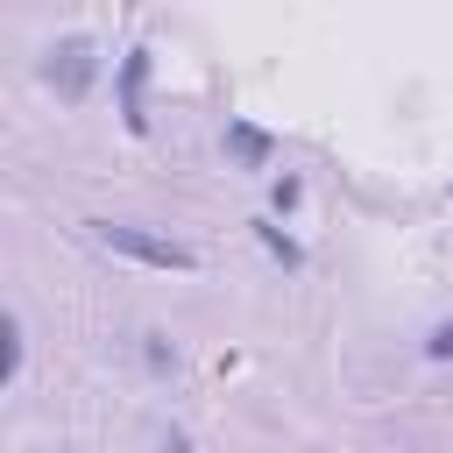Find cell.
I'll list each match as a JSON object with an SVG mask.
<instances>
[{
	"mask_svg": "<svg viewBox=\"0 0 453 453\" xmlns=\"http://www.w3.org/2000/svg\"><path fill=\"white\" fill-rule=\"evenodd\" d=\"M85 226H92L99 248H113V255H127V262H149V269H198V255H191L184 241H163V234H149V226H127V219H85Z\"/></svg>",
	"mask_w": 453,
	"mask_h": 453,
	"instance_id": "cell-1",
	"label": "cell"
},
{
	"mask_svg": "<svg viewBox=\"0 0 453 453\" xmlns=\"http://www.w3.org/2000/svg\"><path fill=\"white\" fill-rule=\"evenodd\" d=\"M92 78H99V50H92V35H64V42L50 50V64H42V85H50L64 106H78V99L92 92Z\"/></svg>",
	"mask_w": 453,
	"mask_h": 453,
	"instance_id": "cell-2",
	"label": "cell"
},
{
	"mask_svg": "<svg viewBox=\"0 0 453 453\" xmlns=\"http://www.w3.org/2000/svg\"><path fill=\"white\" fill-rule=\"evenodd\" d=\"M142 85H149V50H127V57H120V127H127V134H149Z\"/></svg>",
	"mask_w": 453,
	"mask_h": 453,
	"instance_id": "cell-3",
	"label": "cell"
},
{
	"mask_svg": "<svg viewBox=\"0 0 453 453\" xmlns=\"http://www.w3.org/2000/svg\"><path fill=\"white\" fill-rule=\"evenodd\" d=\"M226 156L241 163V170H269V156H276V134L269 127H255V120H226Z\"/></svg>",
	"mask_w": 453,
	"mask_h": 453,
	"instance_id": "cell-4",
	"label": "cell"
},
{
	"mask_svg": "<svg viewBox=\"0 0 453 453\" xmlns=\"http://www.w3.org/2000/svg\"><path fill=\"white\" fill-rule=\"evenodd\" d=\"M248 226H255V241H262V248H269V255H276L283 269H304V248H297V241H290V234H283L276 219H248Z\"/></svg>",
	"mask_w": 453,
	"mask_h": 453,
	"instance_id": "cell-5",
	"label": "cell"
},
{
	"mask_svg": "<svg viewBox=\"0 0 453 453\" xmlns=\"http://www.w3.org/2000/svg\"><path fill=\"white\" fill-rule=\"evenodd\" d=\"M21 375V319L14 311H0V389Z\"/></svg>",
	"mask_w": 453,
	"mask_h": 453,
	"instance_id": "cell-6",
	"label": "cell"
},
{
	"mask_svg": "<svg viewBox=\"0 0 453 453\" xmlns=\"http://www.w3.org/2000/svg\"><path fill=\"white\" fill-rule=\"evenodd\" d=\"M269 205L276 212H297L304 205V177H269Z\"/></svg>",
	"mask_w": 453,
	"mask_h": 453,
	"instance_id": "cell-7",
	"label": "cell"
},
{
	"mask_svg": "<svg viewBox=\"0 0 453 453\" xmlns=\"http://www.w3.org/2000/svg\"><path fill=\"white\" fill-rule=\"evenodd\" d=\"M425 354H432V361H453V319H439V326H432V340H425Z\"/></svg>",
	"mask_w": 453,
	"mask_h": 453,
	"instance_id": "cell-8",
	"label": "cell"
},
{
	"mask_svg": "<svg viewBox=\"0 0 453 453\" xmlns=\"http://www.w3.org/2000/svg\"><path fill=\"white\" fill-rule=\"evenodd\" d=\"M170 361H177V347H170L163 333H149V368H170Z\"/></svg>",
	"mask_w": 453,
	"mask_h": 453,
	"instance_id": "cell-9",
	"label": "cell"
},
{
	"mask_svg": "<svg viewBox=\"0 0 453 453\" xmlns=\"http://www.w3.org/2000/svg\"><path fill=\"white\" fill-rule=\"evenodd\" d=\"M163 453H191V439H184V432H170V439H163Z\"/></svg>",
	"mask_w": 453,
	"mask_h": 453,
	"instance_id": "cell-10",
	"label": "cell"
}]
</instances>
